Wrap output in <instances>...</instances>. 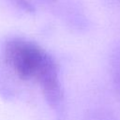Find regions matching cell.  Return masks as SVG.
Wrapping results in <instances>:
<instances>
[{
	"instance_id": "1",
	"label": "cell",
	"mask_w": 120,
	"mask_h": 120,
	"mask_svg": "<svg viewBox=\"0 0 120 120\" xmlns=\"http://www.w3.org/2000/svg\"><path fill=\"white\" fill-rule=\"evenodd\" d=\"M7 57L8 62L22 78L33 75L38 77L52 63L38 47L23 40H13L7 47Z\"/></svg>"
}]
</instances>
